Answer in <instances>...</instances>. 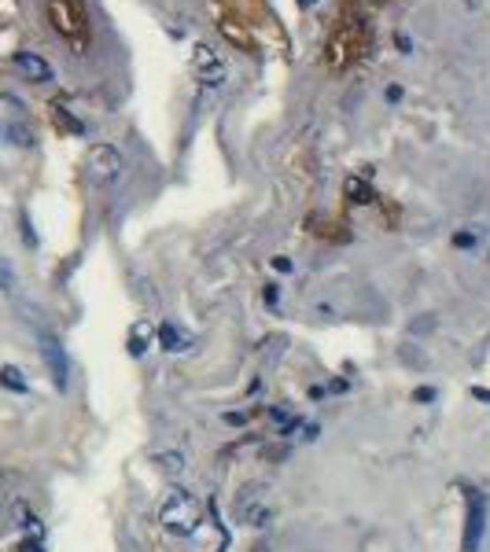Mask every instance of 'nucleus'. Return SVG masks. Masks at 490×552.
I'll return each mask as SVG.
<instances>
[{
  "instance_id": "1",
  "label": "nucleus",
  "mask_w": 490,
  "mask_h": 552,
  "mask_svg": "<svg viewBox=\"0 0 490 552\" xmlns=\"http://www.w3.org/2000/svg\"><path fill=\"white\" fill-rule=\"evenodd\" d=\"M159 523L177 538H192L199 531V523H203V504L185 490H173L159 509Z\"/></svg>"
},
{
  "instance_id": "2",
  "label": "nucleus",
  "mask_w": 490,
  "mask_h": 552,
  "mask_svg": "<svg viewBox=\"0 0 490 552\" xmlns=\"http://www.w3.org/2000/svg\"><path fill=\"white\" fill-rule=\"evenodd\" d=\"M486 534V497L472 487H464V531H461V552H479Z\"/></svg>"
},
{
  "instance_id": "3",
  "label": "nucleus",
  "mask_w": 490,
  "mask_h": 552,
  "mask_svg": "<svg viewBox=\"0 0 490 552\" xmlns=\"http://www.w3.org/2000/svg\"><path fill=\"white\" fill-rule=\"evenodd\" d=\"M85 170H88V177H93V180L111 184V180H119V177H122L126 163H122L119 148H111V144H96L93 151H88V158H85Z\"/></svg>"
},
{
  "instance_id": "4",
  "label": "nucleus",
  "mask_w": 490,
  "mask_h": 552,
  "mask_svg": "<svg viewBox=\"0 0 490 552\" xmlns=\"http://www.w3.org/2000/svg\"><path fill=\"white\" fill-rule=\"evenodd\" d=\"M192 66H195V74H199V81H203V85H221V81H226V74H229L226 59H221L211 44H195Z\"/></svg>"
},
{
  "instance_id": "5",
  "label": "nucleus",
  "mask_w": 490,
  "mask_h": 552,
  "mask_svg": "<svg viewBox=\"0 0 490 552\" xmlns=\"http://www.w3.org/2000/svg\"><path fill=\"white\" fill-rule=\"evenodd\" d=\"M15 71L27 78V81H34V85H44V81H52V63L44 59V56H37V52H15Z\"/></svg>"
},
{
  "instance_id": "6",
  "label": "nucleus",
  "mask_w": 490,
  "mask_h": 552,
  "mask_svg": "<svg viewBox=\"0 0 490 552\" xmlns=\"http://www.w3.org/2000/svg\"><path fill=\"white\" fill-rule=\"evenodd\" d=\"M44 364H49V372L56 380V387H66V376H71V364H66V354L56 339H44Z\"/></svg>"
},
{
  "instance_id": "7",
  "label": "nucleus",
  "mask_w": 490,
  "mask_h": 552,
  "mask_svg": "<svg viewBox=\"0 0 490 552\" xmlns=\"http://www.w3.org/2000/svg\"><path fill=\"white\" fill-rule=\"evenodd\" d=\"M159 342H163V350H188V335L177 332V325H163L159 328Z\"/></svg>"
},
{
  "instance_id": "8",
  "label": "nucleus",
  "mask_w": 490,
  "mask_h": 552,
  "mask_svg": "<svg viewBox=\"0 0 490 552\" xmlns=\"http://www.w3.org/2000/svg\"><path fill=\"white\" fill-rule=\"evenodd\" d=\"M0 383H4V387H11V390H27V380H22V372H19V368H0Z\"/></svg>"
},
{
  "instance_id": "9",
  "label": "nucleus",
  "mask_w": 490,
  "mask_h": 552,
  "mask_svg": "<svg viewBox=\"0 0 490 552\" xmlns=\"http://www.w3.org/2000/svg\"><path fill=\"white\" fill-rule=\"evenodd\" d=\"M148 350V325H141L137 332H133V339H129V354L133 357H141Z\"/></svg>"
},
{
  "instance_id": "10",
  "label": "nucleus",
  "mask_w": 490,
  "mask_h": 552,
  "mask_svg": "<svg viewBox=\"0 0 490 552\" xmlns=\"http://www.w3.org/2000/svg\"><path fill=\"white\" fill-rule=\"evenodd\" d=\"M0 291H15V269L0 258Z\"/></svg>"
},
{
  "instance_id": "11",
  "label": "nucleus",
  "mask_w": 490,
  "mask_h": 552,
  "mask_svg": "<svg viewBox=\"0 0 490 552\" xmlns=\"http://www.w3.org/2000/svg\"><path fill=\"white\" fill-rule=\"evenodd\" d=\"M159 464H163L170 475H177V472H181V456H177V453H170V456H159Z\"/></svg>"
},
{
  "instance_id": "12",
  "label": "nucleus",
  "mask_w": 490,
  "mask_h": 552,
  "mask_svg": "<svg viewBox=\"0 0 490 552\" xmlns=\"http://www.w3.org/2000/svg\"><path fill=\"white\" fill-rule=\"evenodd\" d=\"M22 552H41V548H37V545H27V548H22Z\"/></svg>"
},
{
  "instance_id": "13",
  "label": "nucleus",
  "mask_w": 490,
  "mask_h": 552,
  "mask_svg": "<svg viewBox=\"0 0 490 552\" xmlns=\"http://www.w3.org/2000/svg\"><path fill=\"white\" fill-rule=\"evenodd\" d=\"M299 4H310V0H299Z\"/></svg>"
}]
</instances>
